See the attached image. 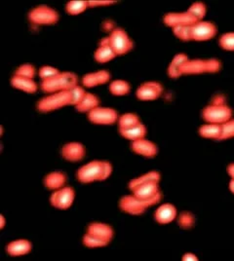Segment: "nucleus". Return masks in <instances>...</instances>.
Here are the masks:
<instances>
[{"mask_svg":"<svg viewBox=\"0 0 234 261\" xmlns=\"http://www.w3.org/2000/svg\"><path fill=\"white\" fill-rule=\"evenodd\" d=\"M112 167L106 161H91L82 166L77 172V179L82 184L106 180L112 174Z\"/></svg>","mask_w":234,"mask_h":261,"instance_id":"obj_1","label":"nucleus"},{"mask_svg":"<svg viewBox=\"0 0 234 261\" xmlns=\"http://www.w3.org/2000/svg\"><path fill=\"white\" fill-rule=\"evenodd\" d=\"M77 85V76L74 73L60 72L56 76L42 81L40 87L45 93L52 94L62 91H69Z\"/></svg>","mask_w":234,"mask_h":261,"instance_id":"obj_2","label":"nucleus"},{"mask_svg":"<svg viewBox=\"0 0 234 261\" xmlns=\"http://www.w3.org/2000/svg\"><path fill=\"white\" fill-rule=\"evenodd\" d=\"M221 63L215 59H189L180 68V75L215 73L221 69Z\"/></svg>","mask_w":234,"mask_h":261,"instance_id":"obj_3","label":"nucleus"},{"mask_svg":"<svg viewBox=\"0 0 234 261\" xmlns=\"http://www.w3.org/2000/svg\"><path fill=\"white\" fill-rule=\"evenodd\" d=\"M160 200L161 195L153 199H141L132 194L124 196L120 200L119 206L123 212L132 216H139L144 214L148 207H152L159 203Z\"/></svg>","mask_w":234,"mask_h":261,"instance_id":"obj_4","label":"nucleus"},{"mask_svg":"<svg viewBox=\"0 0 234 261\" xmlns=\"http://www.w3.org/2000/svg\"><path fill=\"white\" fill-rule=\"evenodd\" d=\"M67 106H71L70 90L49 94L47 97L42 98L38 102L37 109L41 112H51L54 110L63 109Z\"/></svg>","mask_w":234,"mask_h":261,"instance_id":"obj_5","label":"nucleus"},{"mask_svg":"<svg viewBox=\"0 0 234 261\" xmlns=\"http://www.w3.org/2000/svg\"><path fill=\"white\" fill-rule=\"evenodd\" d=\"M203 118L207 123L220 124L232 118V110L224 105H212L203 110Z\"/></svg>","mask_w":234,"mask_h":261,"instance_id":"obj_6","label":"nucleus"},{"mask_svg":"<svg viewBox=\"0 0 234 261\" xmlns=\"http://www.w3.org/2000/svg\"><path fill=\"white\" fill-rule=\"evenodd\" d=\"M30 21L38 25L54 24L59 20V14L49 6H37L29 14Z\"/></svg>","mask_w":234,"mask_h":261,"instance_id":"obj_7","label":"nucleus"},{"mask_svg":"<svg viewBox=\"0 0 234 261\" xmlns=\"http://www.w3.org/2000/svg\"><path fill=\"white\" fill-rule=\"evenodd\" d=\"M110 45L115 52L116 56H122V55L129 53L133 48V42L128 36V34L125 33L121 29H116L112 31V33L109 36Z\"/></svg>","mask_w":234,"mask_h":261,"instance_id":"obj_8","label":"nucleus"},{"mask_svg":"<svg viewBox=\"0 0 234 261\" xmlns=\"http://www.w3.org/2000/svg\"><path fill=\"white\" fill-rule=\"evenodd\" d=\"M75 193L71 187L65 186L55 190L50 197L51 205L59 210H67L74 201Z\"/></svg>","mask_w":234,"mask_h":261,"instance_id":"obj_9","label":"nucleus"},{"mask_svg":"<svg viewBox=\"0 0 234 261\" xmlns=\"http://www.w3.org/2000/svg\"><path fill=\"white\" fill-rule=\"evenodd\" d=\"M88 118L96 125H112L118 120V115L114 109L98 107L88 113Z\"/></svg>","mask_w":234,"mask_h":261,"instance_id":"obj_10","label":"nucleus"},{"mask_svg":"<svg viewBox=\"0 0 234 261\" xmlns=\"http://www.w3.org/2000/svg\"><path fill=\"white\" fill-rule=\"evenodd\" d=\"M192 30V40L195 41H207L215 37L217 34L216 25L210 22L200 21L194 23Z\"/></svg>","mask_w":234,"mask_h":261,"instance_id":"obj_11","label":"nucleus"},{"mask_svg":"<svg viewBox=\"0 0 234 261\" xmlns=\"http://www.w3.org/2000/svg\"><path fill=\"white\" fill-rule=\"evenodd\" d=\"M163 88L158 82H146L137 90V98L143 101H150L161 96Z\"/></svg>","mask_w":234,"mask_h":261,"instance_id":"obj_12","label":"nucleus"},{"mask_svg":"<svg viewBox=\"0 0 234 261\" xmlns=\"http://www.w3.org/2000/svg\"><path fill=\"white\" fill-rule=\"evenodd\" d=\"M197 21L188 11L168 13L164 17V23L172 29L184 25H193Z\"/></svg>","mask_w":234,"mask_h":261,"instance_id":"obj_13","label":"nucleus"},{"mask_svg":"<svg viewBox=\"0 0 234 261\" xmlns=\"http://www.w3.org/2000/svg\"><path fill=\"white\" fill-rule=\"evenodd\" d=\"M62 156L69 162H78L85 156V148L79 142H69L63 146Z\"/></svg>","mask_w":234,"mask_h":261,"instance_id":"obj_14","label":"nucleus"},{"mask_svg":"<svg viewBox=\"0 0 234 261\" xmlns=\"http://www.w3.org/2000/svg\"><path fill=\"white\" fill-rule=\"evenodd\" d=\"M94 57H95V60L100 64H107L116 57L115 52L113 51V49L110 45L109 36L101 39L98 49L96 50V52L94 54Z\"/></svg>","mask_w":234,"mask_h":261,"instance_id":"obj_15","label":"nucleus"},{"mask_svg":"<svg viewBox=\"0 0 234 261\" xmlns=\"http://www.w3.org/2000/svg\"><path fill=\"white\" fill-rule=\"evenodd\" d=\"M111 79V74L106 70H99L85 74L82 78V83L85 87L94 88L108 83Z\"/></svg>","mask_w":234,"mask_h":261,"instance_id":"obj_16","label":"nucleus"},{"mask_svg":"<svg viewBox=\"0 0 234 261\" xmlns=\"http://www.w3.org/2000/svg\"><path fill=\"white\" fill-rule=\"evenodd\" d=\"M132 194L141 199H153L161 195L159 191V182H149L139 185L131 190Z\"/></svg>","mask_w":234,"mask_h":261,"instance_id":"obj_17","label":"nucleus"},{"mask_svg":"<svg viewBox=\"0 0 234 261\" xmlns=\"http://www.w3.org/2000/svg\"><path fill=\"white\" fill-rule=\"evenodd\" d=\"M131 146L134 152L144 157L150 158L157 154V146L153 142L145 140V138L132 142Z\"/></svg>","mask_w":234,"mask_h":261,"instance_id":"obj_18","label":"nucleus"},{"mask_svg":"<svg viewBox=\"0 0 234 261\" xmlns=\"http://www.w3.org/2000/svg\"><path fill=\"white\" fill-rule=\"evenodd\" d=\"M155 220L160 224H168L177 218V208L172 204H164L156 210Z\"/></svg>","mask_w":234,"mask_h":261,"instance_id":"obj_19","label":"nucleus"},{"mask_svg":"<svg viewBox=\"0 0 234 261\" xmlns=\"http://www.w3.org/2000/svg\"><path fill=\"white\" fill-rule=\"evenodd\" d=\"M87 233L103 240L108 243H110L113 237V230L112 227L106 223H100V222L91 223L87 228Z\"/></svg>","mask_w":234,"mask_h":261,"instance_id":"obj_20","label":"nucleus"},{"mask_svg":"<svg viewBox=\"0 0 234 261\" xmlns=\"http://www.w3.org/2000/svg\"><path fill=\"white\" fill-rule=\"evenodd\" d=\"M32 250V244L28 240H16L8 244L6 251L11 256H22Z\"/></svg>","mask_w":234,"mask_h":261,"instance_id":"obj_21","label":"nucleus"},{"mask_svg":"<svg viewBox=\"0 0 234 261\" xmlns=\"http://www.w3.org/2000/svg\"><path fill=\"white\" fill-rule=\"evenodd\" d=\"M12 86L28 94H34L37 91V84L34 79L14 75L11 80Z\"/></svg>","mask_w":234,"mask_h":261,"instance_id":"obj_22","label":"nucleus"},{"mask_svg":"<svg viewBox=\"0 0 234 261\" xmlns=\"http://www.w3.org/2000/svg\"><path fill=\"white\" fill-rule=\"evenodd\" d=\"M67 182L66 174L61 172H52L47 174L44 178V185L48 189L58 190L65 187Z\"/></svg>","mask_w":234,"mask_h":261,"instance_id":"obj_23","label":"nucleus"},{"mask_svg":"<svg viewBox=\"0 0 234 261\" xmlns=\"http://www.w3.org/2000/svg\"><path fill=\"white\" fill-rule=\"evenodd\" d=\"M119 132L124 139L129 140L131 142H135L145 138L146 135V128L142 123H140L128 129H119Z\"/></svg>","mask_w":234,"mask_h":261,"instance_id":"obj_24","label":"nucleus"},{"mask_svg":"<svg viewBox=\"0 0 234 261\" xmlns=\"http://www.w3.org/2000/svg\"><path fill=\"white\" fill-rule=\"evenodd\" d=\"M100 101L99 98H97L95 95L91 93H86L84 98L81 99V101L75 106V109L79 112H87L89 113L93 109L100 107Z\"/></svg>","mask_w":234,"mask_h":261,"instance_id":"obj_25","label":"nucleus"},{"mask_svg":"<svg viewBox=\"0 0 234 261\" xmlns=\"http://www.w3.org/2000/svg\"><path fill=\"white\" fill-rule=\"evenodd\" d=\"M199 134L202 138L210 140H219L222 136V125L208 123L201 126Z\"/></svg>","mask_w":234,"mask_h":261,"instance_id":"obj_26","label":"nucleus"},{"mask_svg":"<svg viewBox=\"0 0 234 261\" xmlns=\"http://www.w3.org/2000/svg\"><path fill=\"white\" fill-rule=\"evenodd\" d=\"M190 58L185 54H178L174 57L168 67V74L171 78H178L180 75V68Z\"/></svg>","mask_w":234,"mask_h":261,"instance_id":"obj_27","label":"nucleus"},{"mask_svg":"<svg viewBox=\"0 0 234 261\" xmlns=\"http://www.w3.org/2000/svg\"><path fill=\"white\" fill-rule=\"evenodd\" d=\"M159 180H160L159 173L151 171V172L142 174L134 179H132L129 184V188H130V190H132L139 185H145V184H149V182H159Z\"/></svg>","mask_w":234,"mask_h":261,"instance_id":"obj_28","label":"nucleus"},{"mask_svg":"<svg viewBox=\"0 0 234 261\" xmlns=\"http://www.w3.org/2000/svg\"><path fill=\"white\" fill-rule=\"evenodd\" d=\"M88 7H89L88 1L72 0V1H69L67 3V6H66V10H67L68 15L76 16V15L83 13Z\"/></svg>","mask_w":234,"mask_h":261,"instance_id":"obj_29","label":"nucleus"},{"mask_svg":"<svg viewBox=\"0 0 234 261\" xmlns=\"http://www.w3.org/2000/svg\"><path fill=\"white\" fill-rule=\"evenodd\" d=\"M130 85L124 80L112 81L110 85V91L114 96H125L130 92Z\"/></svg>","mask_w":234,"mask_h":261,"instance_id":"obj_30","label":"nucleus"},{"mask_svg":"<svg viewBox=\"0 0 234 261\" xmlns=\"http://www.w3.org/2000/svg\"><path fill=\"white\" fill-rule=\"evenodd\" d=\"M140 123L141 121L139 119L138 115H136L134 113H125L118 118L119 129H128Z\"/></svg>","mask_w":234,"mask_h":261,"instance_id":"obj_31","label":"nucleus"},{"mask_svg":"<svg viewBox=\"0 0 234 261\" xmlns=\"http://www.w3.org/2000/svg\"><path fill=\"white\" fill-rule=\"evenodd\" d=\"M83 244L90 249H98V248H103L108 246L110 243L100 239L96 236H93L89 233H86L83 237Z\"/></svg>","mask_w":234,"mask_h":261,"instance_id":"obj_32","label":"nucleus"},{"mask_svg":"<svg viewBox=\"0 0 234 261\" xmlns=\"http://www.w3.org/2000/svg\"><path fill=\"white\" fill-rule=\"evenodd\" d=\"M188 12L197 22H200L206 15V6L201 2H195L190 6Z\"/></svg>","mask_w":234,"mask_h":261,"instance_id":"obj_33","label":"nucleus"},{"mask_svg":"<svg viewBox=\"0 0 234 261\" xmlns=\"http://www.w3.org/2000/svg\"><path fill=\"white\" fill-rule=\"evenodd\" d=\"M192 25H184V27H177L173 29V33L178 37L179 40L183 41H190L192 40Z\"/></svg>","mask_w":234,"mask_h":261,"instance_id":"obj_34","label":"nucleus"},{"mask_svg":"<svg viewBox=\"0 0 234 261\" xmlns=\"http://www.w3.org/2000/svg\"><path fill=\"white\" fill-rule=\"evenodd\" d=\"M234 138V119H229L222 124V136L220 141L229 140Z\"/></svg>","mask_w":234,"mask_h":261,"instance_id":"obj_35","label":"nucleus"},{"mask_svg":"<svg viewBox=\"0 0 234 261\" xmlns=\"http://www.w3.org/2000/svg\"><path fill=\"white\" fill-rule=\"evenodd\" d=\"M220 45L226 51H234V33L223 34L220 38Z\"/></svg>","mask_w":234,"mask_h":261,"instance_id":"obj_36","label":"nucleus"},{"mask_svg":"<svg viewBox=\"0 0 234 261\" xmlns=\"http://www.w3.org/2000/svg\"><path fill=\"white\" fill-rule=\"evenodd\" d=\"M15 75L34 79V75H35V68H34V65H29V64L21 65L18 67Z\"/></svg>","mask_w":234,"mask_h":261,"instance_id":"obj_37","label":"nucleus"},{"mask_svg":"<svg viewBox=\"0 0 234 261\" xmlns=\"http://www.w3.org/2000/svg\"><path fill=\"white\" fill-rule=\"evenodd\" d=\"M194 217L188 212L181 213L178 217V225L183 228H190L194 224Z\"/></svg>","mask_w":234,"mask_h":261,"instance_id":"obj_38","label":"nucleus"},{"mask_svg":"<svg viewBox=\"0 0 234 261\" xmlns=\"http://www.w3.org/2000/svg\"><path fill=\"white\" fill-rule=\"evenodd\" d=\"M59 73H60V71L57 69L56 67H53L50 65L42 66L39 70V76L42 81L56 76L57 74H59Z\"/></svg>","mask_w":234,"mask_h":261,"instance_id":"obj_39","label":"nucleus"},{"mask_svg":"<svg viewBox=\"0 0 234 261\" xmlns=\"http://www.w3.org/2000/svg\"><path fill=\"white\" fill-rule=\"evenodd\" d=\"M70 92H71V106H74V107L81 101V99L84 98V96L86 94L84 89L79 87L78 85L74 88H72L70 90Z\"/></svg>","mask_w":234,"mask_h":261,"instance_id":"obj_40","label":"nucleus"},{"mask_svg":"<svg viewBox=\"0 0 234 261\" xmlns=\"http://www.w3.org/2000/svg\"><path fill=\"white\" fill-rule=\"evenodd\" d=\"M89 7H100V6H110L115 1L112 0H94V1H88Z\"/></svg>","mask_w":234,"mask_h":261,"instance_id":"obj_41","label":"nucleus"},{"mask_svg":"<svg viewBox=\"0 0 234 261\" xmlns=\"http://www.w3.org/2000/svg\"><path fill=\"white\" fill-rule=\"evenodd\" d=\"M183 260L196 261L198 260V258H197V256H196L194 253H190V252H188V253H186V254L184 255V257H183Z\"/></svg>","mask_w":234,"mask_h":261,"instance_id":"obj_42","label":"nucleus"},{"mask_svg":"<svg viewBox=\"0 0 234 261\" xmlns=\"http://www.w3.org/2000/svg\"><path fill=\"white\" fill-rule=\"evenodd\" d=\"M212 105H224V98L222 96H217L214 98Z\"/></svg>","mask_w":234,"mask_h":261,"instance_id":"obj_43","label":"nucleus"},{"mask_svg":"<svg viewBox=\"0 0 234 261\" xmlns=\"http://www.w3.org/2000/svg\"><path fill=\"white\" fill-rule=\"evenodd\" d=\"M227 173L230 175L231 179H234V163L230 164V165L227 167Z\"/></svg>","mask_w":234,"mask_h":261,"instance_id":"obj_44","label":"nucleus"},{"mask_svg":"<svg viewBox=\"0 0 234 261\" xmlns=\"http://www.w3.org/2000/svg\"><path fill=\"white\" fill-rule=\"evenodd\" d=\"M5 223H6L5 218H4L3 216H0V229L4 228V226H5Z\"/></svg>","mask_w":234,"mask_h":261,"instance_id":"obj_45","label":"nucleus"},{"mask_svg":"<svg viewBox=\"0 0 234 261\" xmlns=\"http://www.w3.org/2000/svg\"><path fill=\"white\" fill-rule=\"evenodd\" d=\"M229 189L230 191L234 194V179H230V182H229Z\"/></svg>","mask_w":234,"mask_h":261,"instance_id":"obj_46","label":"nucleus"}]
</instances>
